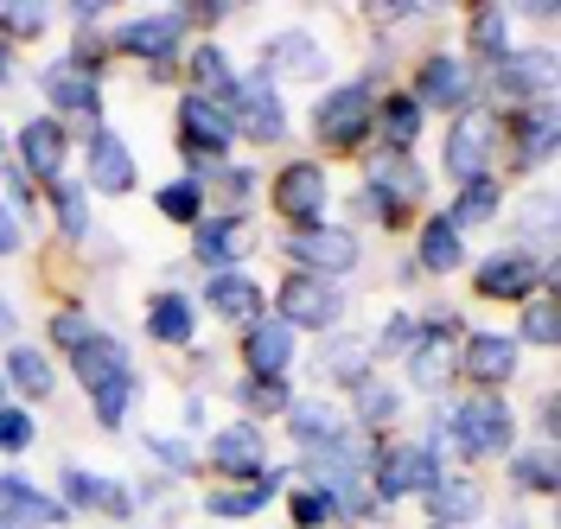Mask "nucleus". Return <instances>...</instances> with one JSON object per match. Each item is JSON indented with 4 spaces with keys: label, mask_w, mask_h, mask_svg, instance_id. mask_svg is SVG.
Returning a JSON list of instances; mask_svg holds the SVG:
<instances>
[{
    "label": "nucleus",
    "mask_w": 561,
    "mask_h": 529,
    "mask_svg": "<svg viewBox=\"0 0 561 529\" xmlns=\"http://www.w3.org/2000/svg\"><path fill=\"white\" fill-rule=\"evenodd\" d=\"M427 440H440L447 459H459L466 472L485 465V459H511L517 453V409L504 395H485V389H459V395H434L427 402Z\"/></svg>",
    "instance_id": "obj_1"
},
{
    "label": "nucleus",
    "mask_w": 561,
    "mask_h": 529,
    "mask_svg": "<svg viewBox=\"0 0 561 529\" xmlns=\"http://www.w3.org/2000/svg\"><path fill=\"white\" fill-rule=\"evenodd\" d=\"M434 185L421 160H389V153H364V173L351 192V217L370 230H415V217L427 211Z\"/></svg>",
    "instance_id": "obj_2"
},
{
    "label": "nucleus",
    "mask_w": 561,
    "mask_h": 529,
    "mask_svg": "<svg viewBox=\"0 0 561 529\" xmlns=\"http://www.w3.org/2000/svg\"><path fill=\"white\" fill-rule=\"evenodd\" d=\"M454 459L440 440H427V434H409V440H377L370 447V465H364V485L377 497V510H396V504H409V497H427L440 485V472H447Z\"/></svg>",
    "instance_id": "obj_3"
},
{
    "label": "nucleus",
    "mask_w": 561,
    "mask_h": 529,
    "mask_svg": "<svg viewBox=\"0 0 561 529\" xmlns=\"http://www.w3.org/2000/svg\"><path fill=\"white\" fill-rule=\"evenodd\" d=\"M103 38H108V58L140 65L153 83L179 77L185 51H192V26H185V13H179V7H147V13H128V20H115Z\"/></svg>",
    "instance_id": "obj_4"
},
{
    "label": "nucleus",
    "mask_w": 561,
    "mask_h": 529,
    "mask_svg": "<svg viewBox=\"0 0 561 529\" xmlns=\"http://www.w3.org/2000/svg\"><path fill=\"white\" fill-rule=\"evenodd\" d=\"M536 294H561V262L524 243H497L472 262V300L485 307H524Z\"/></svg>",
    "instance_id": "obj_5"
},
{
    "label": "nucleus",
    "mask_w": 561,
    "mask_h": 529,
    "mask_svg": "<svg viewBox=\"0 0 561 529\" xmlns=\"http://www.w3.org/2000/svg\"><path fill=\"white\" fill-rule=\"evenodd\" d=\"M370 108H377V77H339L313 96L307 135L319 141V153H370Z\"/></svg>",
    "instance_id": "obj_6"
},
{
    "label": "nucleus",
    "mask_w": 561,
    "mask_h": 529,
    "mask_svg": "<svg viewBox=\"0 0 561 529\" xmlns=\"http://www.w3.org/2000/svg\"><path fill=\"white\" fill-rule=\"evenodd\" d=\"M459 338H466V313L459 307H415V345L402 357V370H409V395H454V352Z\"/></svg>",
    "instance_id": "obj_7"
},
{
    "label": "nucleus",
    "mask_w": 561,
    "mask_h": 529,
    "mask_svg": "<svg viewBox=\"0 0 561 529\" xmlns=\"http://www.w3.org/2000/svg\"><path fill=\"white\" fill-rule=\"evenodd\" d=\"M275 249L294 275H319V281H351L364 268V237L351 223H332V217L307 223V230H280Z\"/></svg>",
    "instance_id": "obj_8"
},
{
    "label": "nucleus",
    "mask_w": 561,
    "mask_h": 529,
    "mask_svg": "<svg viewBox=\"0 0 561 529\" xmlns=\"http://www.w3.org/2000/svg\"><path fill=\"white\" fill-rule=\"evenodd\" d=\"M497 153H504V185L529 173H549L561 153V115L556 103H529V108H504L497 115Z\"/></svg>",
    "instance_id": "obj_9"
},
{
    "label": "nucleus",
    "mask_w": 561,
    "mask_h": 529,
    "mask_svg": "<svg viewBox=\"0 0 561 529\" xmlns=\"http://www.w3.org/2000/svg\"><path fill=\"white\" fill-rule=\"evenodd\" d=\"M268 313L287 325V332H313V338H325V332H339L345 325V313H351V294H345V281H319V275H280L275 287H268Z\"/></svg>",
    "instance_id": "obj_10"
},
{
    "label": "nucleus",
    "mask_w": 561,
    "mask_h": 529,
    "mask_svg": "<svg viewBox=\"0 0 561 529\" xmlns=\"http://www.w3.org/2000/svg\"><path fill=\"white\" fill-rule=\"evenodd\" d=\"M38 96H45V115L51 122H65V128H103V103H108V77H96V71H83L77 58H45L38 65Z\"/></svg>",
    "instance_id": "obj_11"
},
{
    "label": "nucleus",
    "mask_w": 561,
    "mask_h": 529,
    "mask_svg": "<svg viewBox=\"0 0 561 529\" xmlns=\"http://www.w3.org/2000/svg\"><path fill=\"white\" fill-rule=\"evenodd\" d=\"M561 65H556V45H517L511 58H497L491 71H479V90H485V103L504 108H529V103H556L561 90Z\"/></svg>",
    "instance_id": "obj_12"
},
{
    "label": "nucleus",
    "mask_w": 561,
    "mask_h": 529,
    "mask_svg": "<svg viewBox=\"0 0 561 529\" xmlns=\"http://www.w3.org/2000/svg\"><path fill=\"white\" fill-rule=\"evenodd\" d=\"M237 122H230V108L205 103V96H192V90H179L173 96V153L185 160V173H198V166H217V160H237Z\"/></svg>",
    "instance_id": "obj_13"
},
{
    "label": "nucleus",
    "mask_w": 561,
    "mask_h": 529,
    "mask_svg": "<svg viewBox=\"0 0 561 529\" xmlns=\"http://www.w3.org/2000/svg\"><path fill=\"white\" fill-rule=\"evenodd\" d=\"M268 211L287 223V230H307V223H325L332 217V166L313 160V153H294L268 173Z\"/></svg>",
    "instance_id": "obj_14"
},
{
    "label": "nucleus",
    "mask_w": 561,
    "mask_h": 529,
    "mask_svg": "<svg viewBox=\"0 0 561 529\" xmlns=\"http://www.w3.org/2000/svg\"><path fill=\"white\" fill-rule=\"evenodd\" d=\"M198 465H205L210 485H249V479H262V472L275 465V440H268V427H255V422L205 427Z\"/></svg>",
    "instance_id": "obj_15"
},
{
    "label": "nucleus",
    "mask_w": 561,
    "mask_h": 529,
    "mask_svg": "<svg viewBox=\"0 0 561 529\" xmlns=\"http://www.w3.org/2000/svg\"><path fill=\"white\" fill-rule=\"evenodd\" d=\"M409 96H415L427 115H466V108L485 103V90H479V71L459 58L454 45H434V51H421V65L409 71V83H402Z\"/></svg>",
    "instance_id": "obj_16"
},
{
    "label": "nucleus",
    "mask_w": 561,
    "mask_h": 529,
    "mask_svg": "<svg viewBox=\"0 0 561 529\" xmlns=\"http://www.w3.org/2000/svg\"><path fill=\"white\" fill-rule=\"evenodd\" d=\"M230 122H237V141L249 147H280L294 135V115H287V90L268 71L249 65L237 77V96H230Z\"/></svg>",
    "instance_id": "obj_17"
},
{
    "label": "nucleus",
    "mask_w": 561,
    "mask_h": 529,
    "mask_svg": "<svg viewBox=\"0 0 561 529\" xmlns=\"http://www.w3.org/2000/svg\"><path fill=\"white\" fill-rule=\"evenodd\" d=\"M77 179H83V192L90 198H128L140 192V160L135 147L122 141V128H90V135H77Z\"/></svg>",
    "instance_id": "obj_18"
},
{
    "label": "nucleus",
    "mask_w": 561,
    "mask_h": 529,
    "mask_svg": "<svg viewBox=\"0 0 561 529\" xmlns=\"http://www.w3.org/2000/svg\"><path fill=\"white\" fill-rule=\"evenodd\" d=\"M517 370H524V352H517L511 332H497V325H466V338H459V352H454V383L497 395V389L517 383Z\"/></svg>",
    "instance_id": "obj_19"
},
{
    "label": "nucleus",
    "mask_w": 561,
    "mask_h": 529,
    "mask_svg": "<svg viewBox=\"0 0 561 529\" xmlns=\"http://www.w3.org/2000/svg\"><path fill=\"white\" fill-rule=\"evenodd\" d=\"M440 173L454 179V185H466V179H479V173H497V108L491 103L466 108V115L447 122V135H440Z\"/></svg>",
    "instance_id": "obj_20"
},
{
    "label": "nucleus",
    "mask_w": 561,
    "mask_h": 529,
    "mask_svg": "<svg viewBox=\"0 0 561 529\" xmlns=\"http://www.w3.org/2000/svg\"><path fill=\"white\" fill-rule=\"evenodd\" d=\"M13 166H20V173L33 179L38 192H45V185H58V179L70 173V153H77V135H70L65 122H51V115H45V108H38V115H26V122H20V128H13Z\"/></svg>",
    "instance_id": "obj_21"
},
{
    "label": "nucleus",
    "mask_w": 561,
    "mask_h": 529,
    "mask_svg": "<svg viewBox=\"0 0 561 529\" xmlns=\"http://www.w3.org/2000/svg\"><path fill=\"white\" fill-rule=\"evenodd\" d=\"M198 300H192V287H153L147 300H140V332H147V345H160V352H198Z\"/></svg>",
    "instance_id": "obj_22"
},
{
    "label": "nucleus",
    "mask_w": 561,
    "mask_h": 529,
    "mask_svg": "<svg viewBox=\"0 0 561 529\" xmlns=\"http://www.w3.org/2000/svg\"><path fill=\"white\" fill-rule=\"evenodd\" d=\"M466 262H472L466 230H459L447 211H421L415 243H409V268H415V275H434V281H454V275H466Z\"/></svg>",
    "instance_id": "obj_23"
},
{
    "label": "nucleus",
    "mask_w": 561,
    "mask_h": 529,
    "mask_svg": "<svg viewBox=\"0 0 561 529\" xmlns=\"http://www.w3.org/2000/svg\"><path fill=\"white\" fill-rule=\"evenodd\" d=\"M427 141V108L396 83V90H377V108H370V153H389V160H415V147Z\"/></svg>",
    "instance_id": "obj_24"
},
{
    "label": "nucleus",
    "mask_w": 561,
    "mask_h": 529,
    "mask_svg": "<svg viewBox=\"0 0 561 529\" xmlns=\"http://www.w3.org/2000/svg\"><path fill=\"white\" fill-rule=\"evenodd\" d=\"M255 71H268L275 83H325V77H332V51L319 45V33H307V26H287V33L262 38Z\"/></svg>",
    "instance_id": "obj_25"
},
{
    "label": "nucleus",
    "mask_w": 561,
    "mask_h": 529,
    "mask_svg": "<svg viewBox=\"0 0 561 529\" xmlns=\"http://www.w3.org/2000/svg\"><path fill=\"white\" fill-rule=\"evenodd\" d=\"M192 243H185V262L192 268H205V275H217V268H243L249 262V217L237 211H205L192 230H185Z\"/></svg>",
    "instance_id": "obj_26"
},
{
    "label": "nucleus",
    "mask_w": 561,
    "mask_h": 529,
    "mask_svg": "<svg viewBox=\"0 0 561 529\" xmlns=\"http://www.w3.org/2000/svg\"><path fill=\"white\" fill-rule=\"evenodd\" d=\"M192 300H198V313L224 319V325H237V332H243L249 319L268 313V287L255 281L249 268H217V275H205V281L192 287Z\"/></svg>",
    "instance_id": "obj_27"
},
{
    "label": "nucleus",
    "mask_w": 561,
    "mask_h": 529,
    "mask_svg": "<svg viewBox=\"0 0 561 529\" xmlns=\"http://www.w3.org/2000/svg\"><path fill=\"white\" fill-rule=\"evenodd\" d=\"M287 485H294V472L275 459V465H268L262 479H249V485H210V492L198 497V510H205L210 524H262V510L280 504Z\"/></svg>",
    "instance_id": "obj_28"
},
{
    "label": "nucleus",
    "mask_w": 561,
    "mask_h": 529,
    "mask_svg": "<svg viewBox=\"0 0 561 529\" xmlns=\"http://www.w3.org/2000/svg\"><path fill=\"white\" fill-rule=\"evenodd\" d=\"M402 415H409V389L396 383V377H383V370H370L364 383L351 389V402H345V422L377 447V440H389L396 427H402Z\"/></svg>",
    "instance_id": "obj_29"
},
{
    "label": "nucleus",
    "mask_w": 561,
    "mask_h": 529,
    "mask_svg": "<svg viewBox=\"0 0 561 529\" xmlns=\"http://www.w3.org/2000/svg\"><path fill=\"white\" fill-rule=\"evenodd\" d=\"M237 364H243V377H294V364H300V332H287L275 313L249 319L243 332H237Z\"/></svg>",
    "instance_id": "obj_30"
},
{
    "label": "nucleus",
    "mask_w": 561,
    "mask_h": 529,
    "mask_svg": "<svg viewBox=\"0 0 561 529\" xmlns=\"http://www.w3.org/2000/svg\"><path fill=\"white\" fill-rule=\"evenodd\" d=\"M485 510H491V497H485V485H479V472H466V465H447L440 485L421 497V517H427V524H447V529L485 524Z\"/></svg>",
    "instance_id": "obj_31"
},
{
    "label": "nucleus",
    "mask_w": 561,
    "mask_h": 529,
    "mask_svg": "<svg viewBox=\"0 0 561 529\" xmlns=\"http://www.w3.org/2000/svg\"><path fill=\"white\" fill-rule=\"evenodd\" d=\"M0 517H7L13 529H70V524H77V517H70L65 504L38 485V479L13 472V465L0 472Z\"/></svg>",
    "instance_id": "obj_32"
},
{
    "label": "nucleus",
    "mask_w": 561,
    "mask_h": 529,
    "mask_svg": "<svg viewBox=\"0 0 561 529\" xmlns=\"http://www.w3.org/2000/svg\"><path fill=\"white\" fill-rule=\"evenodd\" d=\"M517 45H524V38H517V13H511V7L485 0V7L466 13V45H459V58H466L472 71H491V65L511 58Z\"/></svg>",
    "instance_id": "obj_33"
},
{
    "label": "nucleus",
    "mask_w": 561,
    "mask_h": 529,
    "mask_svg": "<svg viewBox=\"0 0 561 529\" xmlns=\"http://www.w3.org/2000/svg\"><path fill=\"white\" fill-rule=\"evenodd\" d=\"M0 377H7V395L20 409H38V402L58 395V364H51V352L45 345H26V338H13L0 352Z\"/></svg>",
    "instance_id": "obj_34"
},
{
    "label": "nucleus",
    "mask_w": 561,
    "mask_h": 529,
    "mask_svg": "<svg viewBox=\"0 0 561 529\" xmlns=\"http://www.w3.org/2000/svg\"><path fill=\"white\" fill-rule=\"evenodd\" d=\"M185 90L192 96H205V103L230 108V96H237V77H243V65L230 58V45L224 38H192V51H185Z\"/></svg>",
    "instance_id": "obj_35"
},
{
    "label": "nucleus",
    "mask_w": 561,
    "mask_h": 529,
    "mask_svg": "<svg viewBox=\"0 0 561 529\" xmlns=\"http://www.w3.org/2000/svg\"><path fill=\"white\" fill-rule=\"evenodd\" d=\"M45 211H51V230H58V243L65 249H83L96 243V198L83 192V179L65 173L58 185H45V198H38Z\"/></svg>",
    "instance_id": "obj_36"
},
{
    "label": "nucleus",
    "mask_w": 561,
    "mask_h": 529,
    "mask_svg": "<svg viewBox=\"0 0 561 529\" xmlns=\"http://www.w3.org/2000/svg\"><path fill=\"white\" fill-rule=\"evenodd\" d=\"M280 427H287V447H294V459L313 453V447H325L332 434H345V409L332 402V395H294V409L280 415Z\"/></svg>",
    "instance_id": "obj_37"
},
{
    "label": "nucleus",
    "mask_w": 561,
    "mask_h": 529,
    "mask_svg": "<svg viewBox=\"0 0 561 529\" xmlns=\"http://www.w3.org/2000/svg\"><path fill=\"white\" fill-rule=\"evenodd\" d=\"M65 364H70V377H77V389H96V383H108V377H122V370H135V352H128V338H122V332L96 325V332L65 357Z\"/></svg>",
    "instance_id": "obj_38"
},
{
    "label": "nucleus",
    "mask_w": 561,
    "mask_h": 529,
    "mask_svg": "<svg viewBox=\"0 0 561 529\" xmlns=\"http://www.w3.org/2000/svg\"><path fill=\"white\" fill-rule=\"evenodd\" d=\"M504 479H511V492L517 497H536V504H549L561 497V447H517V453L504 459Z\"/></svg>",
    "instance_id": "obj_39"
},
{
    "label": "nucleus",
    "mask_w": 561,
    "mask_h": 529,
    "mask_svg": "<svg viewBox=\"0 0 561 529\" xmlns=\"http://www.w3.org/2000/svg\"><path fill=\"white\" fill-rule=\"evenodd\" d=\"M504 198H511V185H504L497 173H479V179H466V185H454V198H447L440 211L454 217L466 237H472V230H485V223H497V217H504Z\"/></svg>",
    "instance_id": "obj_40"
},
{
    "label": "nucleus",
    "mask_w": 561,
    "mask_h": 529,
    "mask_svg": "<svg viewBox=\"0 0 561 529\" xmlns=\"http://www.w3.org/2000/svg\"><path fill=\"white\" fill-rule=\"evenodd\" d=\"M224 395H230L237 422L268 427V422H280V415L294 409V377H237V383L224 389Z\"/></svg>",
    "instance_id": "obj_41"
},
{
    "label": "nucleus",
    "mask_w": 561,
    "mask_h": 529,
    "mask_svg": "<svg viewBox=\"0 0 561 529\" xmlns=\"http://www.w3.org/2000/svg\"><path fill=\"white\" fill-rule=\"evenodd\" d=\"M377 370V357H370V338H357V332H325V345H319V377L332 389H357L364 377Z\"/></svg>",
    "instance_id": "obj_42"
},
{
    "label": "nucleus",
    "mask_w": 561,
    "mask_h": 529,
    "mask_svg": "<svg viewBox=\"0 0 561 529\" xmlns=\"http://www.w3.org/2000/svg\"><path fill=\"white\" fill-rule=\"evenodd\" d=\"M140 389H147L140 370H122V377H108V383L83 389V395H90V422L103 427V434H122V427L135 422V409H140Z\"/></svg>",
    "instance_id": "obj_43"
},
{
    "label": "nucleus",
    "mask_w": 561,
    "mask_h": 529,
    "mask_svg": "<svg viewBox=\"0 0 561 529\" xmlns=\"http://www.w3.org/2000/svg\"><path fill=\"white\" fill-rule=\"evenodd\" d=\"M140 447H147V459H153L160 485H192V479H205V465H198V440H185V434H173V427L140 434Z\"/></svg>",
    "instance_id": "obj_44"
},
{
    "label": "nucleus",
    "mask_w": 561,
    "mask_h": 529,
    "mask_svg": "<svg viewBox=\"0 0 561 529\" xmlns=\"http://www.w3.org/2000/svg\"><path fill=\"white\" fill-rule=\"evenodd\" d=\"M147 198H153V217H160V223H173V230H192V223H198V217L210 211L205 185H198L192 173H173V179H160V185H153Z\"/></svg>",
    "instance_id": "obj_45"
},
{
    "label": "nucleus",
    "mask_w": 561,
    "mask_h": 529,
    "mask_svg": "<svg viewBox=\"0 0 561 529\" xmlns=\"http://www.w3.org/2000/svg\"><path fill=\"white\" fill-rule=\"evenodd\" d=\"M108 492H115V479L108 472H90V465H58V485H51V497L65 504L70 517H103Z\"/></svg>",
    "instance_id": "obj_46"
},
{
    "label": "nucleus",
    "mask_w": 561,
    "mask_h": 529,
    "mask_svg": "<svg viewBox=\"0 0 561 529\" xmlns=\"http://www.w3.org/2000/svg\"><path fill=\"white\" fill-rule=\"evenodd\" d=\"M517 352H561V294H536L517 307V325H511Z\"/></svg>",
    "instance_id": "obj_47"
},
{
    "label": "nucleus",
    "mask_w": 561,
    "mask_h": 529,
    "mask_svg": "<svg viewBox=\"0 0 561 529\" xmlns=\"http://www.w3.org/2000/svg\"><path fill=\"white\" fill-rule=\"evenodd\" d=\"M511 243L536 249V255H556V185H529V192H517V237Z\"/></svg>",
    "instance_id": "obj_48"
},
{
    "label": "nucleus",
    "mask_w": 561,
    "mask_h": 529,
    "mask_svg": "<svg viewBox=\"0 0 561 529\" xmlns=\"http://www.w3.org/2000/svg\"><path fill=\"white\" fill-rule=\"evenodd\" d=\"M58 26V13L51 7H38V0H0V38L20 51V45H38V38H51Z\"/></svg>",
    "instance_id": "obj_49"
},
{
    "label": "nucleus",
    "mask_w": 561,
    "mask_h": 529,
    "mask_svg": "<svg viewBox=\"0 0 561 529\" xmlns=\"http://www.w3.org/2000/svg\"><path fill=\"white\" fill-rule=\"evenodd\" d=\"M280 504H287L294 529H339V504H332V492H325V485H307V479H294V485L280 492Z\"/></svg>",
    "instance_id": "obj_50"
},
{
    "label": "nucleus",
    "mask_w": 561,
    "mask_h": 529,
    "mask_svg": "<svg viewBox=\"0 0 561 529\" xmlns=\"http://www.w3.org/2000/svg\"><path fill=\"white\" fill-rule=\"evenodd\" d=\"M96 332V313L83 307V300H65V307H51V319H45V345H58V352H77L83 338Z\"/></svg>",
    "instance_id": "obj_51"
},
{
    "label": "nucleus",
    "mask_w": 561,
    "mask_h": 529,
    "mask_svg": "<svg viewBox=\"0 0 561 529\" xmlns=\"http://www.w3.org/2000/svg\"><path fill=\"white\" fill-rule=\"evenodd\" d=\"M409 345H415V307H396V313H383L377 338H370V357H377V364H402V357H409Z\"/></svg>",
    "instance_id": "obj_52"
},
{
    "label": "nucleus",
    "mask_w": 561,
    "mask_h": 529,
    "mask_svg": "<svg viewBox=\"0 0 561 529\" xmlns=\"http://www.w3.org/2000/svg\"><path fill=\"white\" fill-rule=\"evenodd\" d=\"M38 447V415L33 409H20V402H7L0 409V459H20Z\"/></svg>",
    "instance_id": "obj_53"
},
{
    "label": "nucleus",
    "mask_w": 561,
    "mask_h": 529,
    "mask_svg": "<svg viewBox=\"0 0 561 529\" xmlns=\"http://www.w3.org/2000/svg\"><path fill=\"white\" fill-rule=\"evenodd\" d=\"M556 422H561V389H542L536 395V440L556 447Z\"/></svg>",
    "instance_id": "obj_54"
},
{
    "label": "nucleus",
    "mask_w": 561,
    "mask_h": 529,
    "mask_svg": "<svg viewBox=\"0 0 561 529\" xmlns=\"http://www.w3.org/2000/svg\"><path fill=\"white\" fill-rule=\"evenodd\" d=\"M65 20L77 26V33H103L108 7H103V0H70V7H65Z\"/></svg>",
    "instance_id": "obj_55"
},
{
    "label": "nucleus",
    "mask_w": 561,
    "mask_h": 529,
    "mask_svg": "<svg viewBox=\"0 0 561 529\" xmlns=\"http://www.w3.org/2000/svg\"><path fill=\"white\" fill-rule=\"evenodd\" d=\"M26 243H33V237H26V217H13L0 205V255H26Z\"/></svg>",
    "instance_id": "obj_56"
},
{
    "label": "nucleus",
    "mask_w": 561,
    "mask_h": 529,
    "mask_svg": "<svg viewBox=\"0 0 561 529\" xmlns=\"http://www.w3.org/2000/svg\"><path fill=\"white\" fill-rule=\"evenodd\" d=\"M179 422H185V440H192V434L205 440V395H198V389H185V402H179Z\"/></svg>",
    "instance_id": "obj_57"
},
{
    "label": "nucleus",
    "mask_w": 561,
    "mask_h": 529,
    "mask_svg": "<svg viewBox=\"0 0 561 529\" xmlns=\"http://www.w3.org/2000/svg\"><path fill=\"white\" fill-rule=\"evenodd\" d=\"M13 338H20V313H13V300L0 294V352H7Z\"/></svg>",
    "instance_id": "obj_58"
},
{
    "label": "nucleus",
    "mask_w": 561,
    "mask_h": 529,
    "mask_svg": "<svg viewBox=\"0 0 561 529\" xmlns=\"http://www.w3.org/2000/svg\"><path fill=\"white\" fill-rule=\"evenodd\" d=\"M13 77H20V51H13V45H7V38H0V90H7V83H13Z\"/></svg>",
    "instance_id": "obj_59"
},
{
    "label": "nucleus",
    "mask_w": 561,
    "mask_h": 529,
    "mask_svg": "<svg viewBox=\"0 0 561 529\" xmlns=\"http://www.w3.org/2000/svg\"><path fill=\"white\" fill-rule=\"evenodd\" d=\"M13 166V147H7V128H0V173Z\"/></svg>",
    "instance_id": "obj_60"
},
{
    "label": "nucleus",
    "mask_w": 561,
    "mask_h": 529,
    "mask_svg": "<svg viewBox=\"0 0 561 529\" xmlns=\"http://www.w3.org/2000/svg\"><path fill=\"white\" fill-rule=\"evenodd\" d=\"M7 402H13V395H7V377H0V409H7Z\"/></svg>",
    "instance_id": "obj_61"
},
{
    "label": "nucleus",
    "mask_w": 561,
    "mask_h": 529,
    "mask_svg": "<svg viewBox=\"0 0 561 529\" xmlns=\"http://www.w3.org/2000/svg\"><path fill=\"white\" fill-rule=\"evenodd\" d=\"M0 529H13V524H7V517H0Z\"/></svg>",
    "instance_id": "obj_62"
},
{
    "label": "nucleus",
    "mask_w": 561,
    "mask_h": 529,
    "mask_svg": "<svg viewBox=\"0 0 561 529\" xmlns=\"http://www.w3.org/2000/svg\"><path fill=\"white\" fill-rule=\"evenodd\" d=\"M427 529H447V524H427Z\"/></svg>",
    "instance_id": "obj_63"
}]
</instances>
